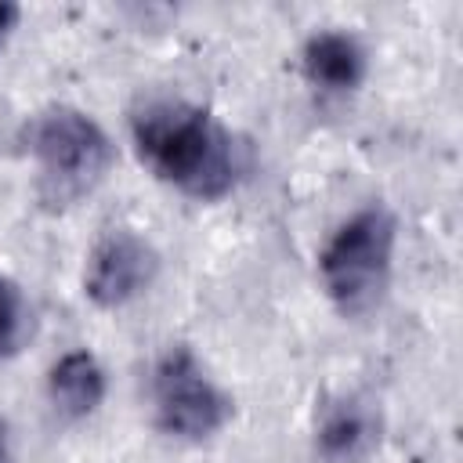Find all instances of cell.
I'll use <instances>...</instances> for the list:
<instances>
[{"label":"cell","mask_w":463,"mask_h":463,"mask_svg":"<svg viewBox=\"0 0 463 463\" xmlns=\"http://www.w3.org/2000/svg\"><path fill=\"white\" fill-rule=\"evenodd\" d=\"M130 134L141 163L177 192L210 203L235 188L239 148L213 112L181 98H156L134 112Z\"/></svg>","instance_id":"obj_1"},{"label":"cell","mask_w":463,"mask_h":463,"mask_svg":"<svg viewBox=\"0 0 463 463\" xmlns=\"http://www.w3.org/2000/svg\"><path fill=\"white\" fill-rule=\"evenodd\" d=\"M156 423L181 441H206L232 420V398L206 376L188 347H170L152 376Z\"/></svg>","instance_id":"obj_4"},{"label":"cell","mask_w":463,"mask_h":463,"mask_svg":"<svg viewBox=\"0 0 463 463\" xmlns=\"http://www.w3.org/2000/svg\"><path fill=\"white\" fill-rule=\"evenodd\" d=\"M156 271H159V253L152 250V242H145L130 228H116L90 250L83 271V293L98 307L112 311L137 300L152 286Z\"/></svg>","instance_id":"obj_5"},{"label":"cell","mask_w":463,"mask_h":463,"mask_svg":"<svg viewBox=\"0 0 463 463\" xmlns=\"http://www.w3.org/2000/svg\"><path fill=\"white\" fill-rule=\"evenodd\" d=\"M25 148L40 166V195L51 206H69L94 192L116 159L105 127L72 105L36 112L25 127Z\"/></svg>","instance_id":"obj_2"},{"label":"cell","mask_w":463,"mask_h":463,"mask_svg":"<svg viewBox=\"0 0 463 463\" xmlns=\"http://www.w3.org/2000/svg\"><path fill=\"white\" fill-rule=\"evenodd\" d=\"M29 340V307L14 279L0 275V358H14Z\"/></svg>","instance_id":"obj_9"},{"label":"cell","mask_w":463,"mask_h":463,"mask_svg":"<svg viewBox=\"0 0 463 463\" xmlns=\"http://www.w3.org/2000/svg\"><path fill=\"white\" fill-rule=\"evenodd\" d=\"M47 394L69 420L90 416L105 402V369L90 351H69L51 365Z\"/></svg>","instance_id":"obj_8"},{"label":"cell","mask_w":463,"mask_h":463,"mask_svg":"<svg viewBox=\"0 0 463 463\" xmlns=\"http://www.w3.org/2000/svg\"><path fill=\"white\" fill-rule=\"evenodd\" d=\"M18 18H22V7H18V4H0V47H4L7 36L14 33Z\"/></svg>","instance_id":"obj_10"},{"label":"cell","mask_w":463,"mask_h":463,"mask_svg":"<svg viewBox=\"0 0 463 463\" xmlns=\"http://www.w3.org/2000/svg\"><path fill=\"white\" fill-rule=\"evenodd\" d=\"M394 239L398 224L391 210L380 203L351 213L329 235V242L318 253V275L329 300L344 315H365L380 304L391 279Z\"/></svg>","instance_id":"obj_3"},{"label":"cell","mask_w":463,"mask_h":463,"mask_svg":"<svg viewBox=\"0 0 463 463\" xmlns=\"http://www.w3.org/2000/svg\"><path fill=\"white\" fill-rule=\"evenodd\" d=\"M0 463H11V452H7V434H4V423H0Z\"/></svg>","instance_id":"obj_11"},{"label":"cell","mask_w":463,"mask_h":463,"mask_svg":"<svg viewBox=\"0 0 463 463\" xmlns=\"http://www.w3.org/2000/svg\"><path fill=\"white\" fill-rule=\"evenodd\" d=\"M300 65L315 87L333 90V94H347L365 80L369 58H365V47L351 33L322 29V33L307 36V43L300 51Z\"/></svg>","instance_id":"obj_7"},{"label":"cell","mask_w":463,"mask_h":463,"mask_svg":"<svg viewBox=\"0 0 463 463\" xmlns=\"http://www.w3.org/2000/svg\"><path fill=\"white\" fill-rule=\"evenodd\" d=\"M380 412L354 398H329L315 420V452L326 463H365L380 449Z\"/></svg>","instance_id":"obj_6"}]
</instances>
